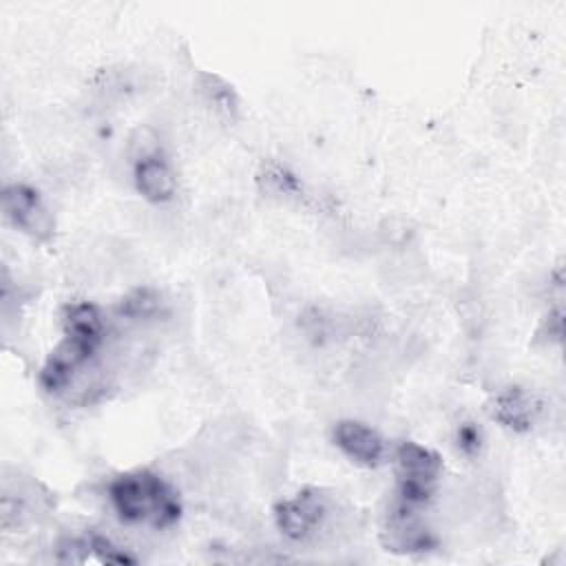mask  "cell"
<instances>
[{"label": "cell", "instance_id": "9", "mask_svg": "<svg viewBox=\"0 0 566 566\" xmlns=\"http://www.w3.org/2000/svg\"><path fill=\"white\" fill-rule=\"evenodd\" d=\"M159 296L153 290H135L119 303V314L133 321L150 318L159 310Z\"/></svg>", "mask_w": 566, "mask_h": 566}, {"label": "cell", "instance_id": "3", "mask_svg": "<svg viewBox=\"0 0 566 566\" xmlns=\"http://www.w3.org/2000/svg\"><path fill=\"white\" fill-rule=\"evenodd\" d=\"M4 217L24 234L46 241L53 234V217L40 195L27 184H11L2 190Z\"/></svg>", "mask_w": 566, "mask_h": 566}, {"label": "cell", "instance_id": "13", "mask_svg": "<svg viewBox=\"0 0 566 566\" xmlns=\"http://www.w3.org/2000/svg\"><path fill=\"white\" fill-rule=\"evenodd\" d=\"M455 440H458V449L464 455H475L482 447V431L473 422H464L458 427Z\"/></svg>", "mask_w": 566, "mask_h": 566}, {"label": "cell", "instance_id": "4", "mask_svg": "<svg viewBox=\"0 0 566 566\" xmlns=\"http://www.w3.org/2000/svg\"><path fill=\"white\" fill-rule=\"evenodd\" d=\"M382 544L394 553H424L436 548L438 542L420 520L416 506L396 500L382 526Z\"/></svg>", "mask_w": 566, "mask_h": 566}, {"label": "cell", "instance_id": "12", "mask_svg": "<svg viewBox=\"0 0 566 566\" xmlns=\"http://www.w3.org/2000/svg\"><path fill=\"white\" fill-rule=\"evenodd\" d=\"M203 91L208 95V99L223 113H232L237 108V99H234V93L232 88L221 82L217 75H206V84H203Z\"/></svg>", "mask_w": 566, "mask_h": 566}, {"label": "cell", "instance_id": "2", "mask_svg": "<svg viewBox=\"0 0 566 566\" xmlns=\"http://www.w3.org/2000/svg\"><path fill=\"white\" fill-rule=\"evenodd\" d=\"M332 515L329 500L314 489L301 491L290 500H283L274 509L279 531L292 542H310L325 528Z\"/></svg>", "mask_w": 566, "mask_h": 566}, {"label": "cell", "instance_id": "7", "mask_svg": "<svg viewBox=\"0 0 566 566\" xmlns=\"http://www.w3.org/2000/svg\"><path fill=\"white\" fill-rule=\"evenodd\" d=\"M133 179H135L139 195L153 203L172 199L175 188H177V181H175V175H172L168 161L161 159L159 155L139 157L135 164Z\"/></svg>", "mask_w": 566, "mask_h": 566}, {"label": "cell", "instance_id": "5", "mask_svg": "<svg viewBox=\"0 0 566 566\" xmlns=\"http://www.w3.org/2000/svg\"><path fill=\"white\" fill-rule=\"evenodd\" d=\"M336 447L365 467H376L385 458V440L380 433L358 420H340L334 427Z\"/></svg>", "mask_w": 566, "mask_h": 566}, {"label": "cell", "instance_id": "6", "mask_svg": "<svg viewBox=\"0 0 566 566\" xmlns=\"http://www.w3.org/2000/svg\"><path fill=\"white\" fill-rule=\"evenodd\" d=\"M396 462H398L400 482L422 484V486H436V480L442 469L440 455L436 451L411 440L400 442V447L396 449Z\"/></svg>", "mask_w": 566, "mask_h": 566}, {"label": "cell", "instance_id": "11", "mask_svg": "<svg viewBox=\"0 0 566 566\" xmlns=\"http://www.w3.org/2000/svg\"><path fill=\"white\" fill-rule=\"evenodd\" d=\"M88 546L91 553L97 557L102 564H135V557L128 555L124 548L115 546L108 537L104 535H88Z\"/></svg>", "mask_w": 566, "mask_h": 566}, {"label": "cell", "instance_id": "8", "mask_svg": "<svg viewBox=\"0 0 566 566\" xmlns=\"http://www.w3.org/2000/svg\"><path fill=\"white\" fill-rule=\"evenodd\" d=\"M539 407L531 394L520 387H509L500 391L493 400L491 416L506 429L513 431H528L535 422Z\"/></svg>", "mask_w": 566, "mask_h": 566}, {"label": "cell", "instance_id": "10", "mask_svg": "<svg viewBox=\"0 0 566 566\" xmlns=\"http://www.w3.org/2000/svg\"><path fill=\"white\" fill-rule=\"evenodd\" d=\"M261 186L268 195H279V197H290L298 192L296 177L283 166H268L265 172L261 175Z\"/></svg>", "mask_w": 566, "mask_h": 566}, {"label": "cell", "instance_id": "14", "mask_svg": "<svg viewBox=\"0 0 566 566\" xmlns=\"http://www.w3.org/2000/svg\"><path fill=\"white\" fill-rule=\"evenodd\" d=\"M562 332H564V321H562V310H553L548 312L544 325H542V336L548 338V343H559L562 340Z\"/></svg>", "mask_w": 566, "mask_h": 566}, {"label": "cell", "instance_id": "1", "mask_svg": "<svg viewBox=\"0 0 566 566\" xmlns=\"http://www.w3.org/2000/svg\"><path fill=\"white\" fill-rule=\"evenodd\" d=\"M115 513L128 524H153L166 528L181 515L175 491L150 471H130L117 475L108 486Z\"/></svg>", "mask_w": 566, "mask_h": 566}]
</instances>
